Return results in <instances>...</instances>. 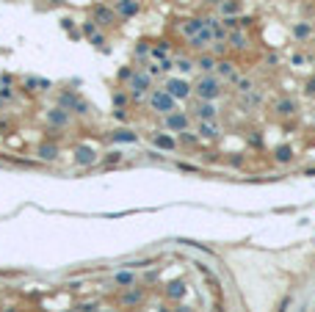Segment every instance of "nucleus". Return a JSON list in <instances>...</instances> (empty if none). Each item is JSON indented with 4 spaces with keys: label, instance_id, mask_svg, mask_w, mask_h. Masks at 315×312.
Returning a JSON list of instances; mask_svg holds the SVG:
<instances>
[{
    "label": "nucleus",
    "instance_id": "obj_1",
    "mask_svg": "<svg viewBox=\"0 0 315 312\" xmlns=\"http://www.w3.org/2000/svg\"><path fill=\"white\" fill-rule=\"evenodd\" d=\"M194 97L196 99H207V102H219L224 97V80L219 78L216 72L199 75L194 80Z\"/></svg>",
    "mask_w": 315,
    "mask_h": 312
},
{
    "label": "nucleus",
    "instance_id": "obj_2",
    "mask_svg": "<svg viewBox=\"0 0 315 312\" xmlns=\"http://www.w3.org/2000/svg\"><path fill=\"white\" fill-rule=\"evenodd\" d=\"M125 89L130 91V105H138V102H147V94L155 89V80L149 78V72L144 67H138Z\"/></svg>",
    "mask_w": 315,
    "mask_h": 312
},
{
    "label": "nucleus",
    "instance_id": "obj_3",
    "mask_svg": "<svg viewBox=\"0 0 315 312\" xmlns=\"http://www.w3.org/2000/svg\"><path fill=\"white\" fill-rule=\"evenodd\" d=\"M147 105H149V111L152 114H158V116H166V114H174V111L180 108V102L172 97L163 86H155L152 91L147 94Z\"/></svg>",
    "mask_w": 315,
    "mask_h": 312
},
{
    "label": "nucleus",
    "instance_id": "obj_4",
    "mask_svg": "<svg viewBox=\"0 0 315 312\" xmlns=\"http://www.w3.org/2000/svg\"><path fill=\"white\" fill-rule=\"evenodd\" d=\"M56 105H61V108L69 111L72 116H89V114H91V105L86 102V99L80 97L75 89H61V91H58Z\"/></svg>",
    "mask_w": 315,
    "mask_h": 312
},
{
    "label": "nucleus",
    "instance_id": "obj_5",
    "mask_svg": "<svg viewBox=\"0 0 315 312\" xmlns=\"http://www.w3.org/2000/svg\"><path fill=\"white\" fill-rule=\"evenodd\" d=\"M163 89L172 94L177 102H188V99L194 97V83H191L188 78H183V75H169V78L163 80Z\"/></svg>",
    "mask_w": 315,
    "mask_h": 312
},
{
    "label": "nucleus",
    "instance_id": "obj_6",
    "mask_svg": "<svg viewBox=\"0 0 315 312\" xmlns=\"http://www.w3.org/2000/svg\"><path fill=\"white\" fill-rule=\"evenodd\" d=\"M89 17L102 28V31H111V28L119 25V14L114 11V3H94L89 11Z\"/></svg>",
    "mask_w": 315,
    "mask_h": 312
},
{
    "label": "nucleus",
    "instance_id": "obj_7",
    "mask_svg": "<svg viewBox=\"0 0 315 312\" xmlns=\"http://www.w3.org/2000/svg\"><path fill=\"white\" fill-rule=\"evenodd\" d=\"M72 163L78 169H91V166L100 163V152L91 144H75L72 146Z\"/></svg>",
    "mask_w": 315,
    "mask_h": 312
},
{
    "label": "nucleus",
    "instance_id": "obj_8",
    "mask_svg": "<svg viewBox=\"0 0 315 312\" xmlns=\"http://www.w3.org/2000/svg\"><path fill=\"white\" fill-rule=\"evenodd\" d=\"M188 114H191V119H196V122H216V119H219V105H216V102H207V99L191 97Z\"/></svg>",
    "mask_w": 315,
    "mask_h": 312
},
{
    "label": "nucleus",
    "instance_id": "obj_9",
    "mask_svg": "<svg viewBox=\"0 0 315 312\" xmlns=\"http://www.w3.org/2000/svg\"><path fill=\"white\" fill-rule=\"evenodd\" d=\"M147 301V287H127V290H119V296H116V304H119L122 309H138L141 304Z\"/></svg>",
    "mask_w": 315,
    "mask_h": 312
},
{
    "label": "nucleus",
    "instance_id": "obj_10",
    "mask_svg": "<svg viewBox=\"0 0 315 312\" xmlns=\"http://www.w3.org/2000/svg\"><path fill=\"white\" fill-rule=\"evenodd\" d=\"M161 125H163V130L166 133H183V130H191V114L188 111H174V114H166V116H161Z\"/></svg>",
    "mask_w": 315,
    "mask_h": 312
},
{
    "label": "nucleus",
    "instance_id": "obj_11",
    "mask_svg": "<svg viewBox=\"0 0 315 312\" xmlns=\"http://www.w3.org/2000/svg\"><path fill=\"white\" fill-rule=\"evenodd\" d=\"M33 155H36V161H42V163H58L61 146H58L56 141H50V138H42L36 146H33Z\"/></svg>",
    "mask_w": 315,
    "mask_h": 312
},
{
    "label": "nucleus",
    "instance_id": "obj_12",
    "mask_svg": "<svg viewBox=\"0 0 315 312\" xmlns=\"http://www.w3.org/2000/svg\"><path fill=\"white\" fill-rule=\"evenodd\" d=\"M44 119H47V127H56V130H67V127L72 125V114L64 111L61 105H50V108L44 111Z\"/></svg>",
    "mask_w": 315,
    "mask_h": 312
},
{
    "label": "nucleus",
    "instance_id": "obj_13",
    "mask_svg": "<svg viewBox=\"0 0 315 312\" xmlns=\"http://www.w3.org/2000/svg\"><path fill=\"white\" fill-rule=\"evenodd\" d=\"M149 141H152V146L158 152H177L180 144H177V135L174 133H166V130H158L149 135Z\"/></svg>",
    "mask_w": 315,
    "mask_h": 312
},
{
    "label": "nucleus",
    "instance_id": "obj_14",
    "mask_svg": "<svg viewBox=\"0 0 315 312\" xmlns=\"http://www.w3.org/2000/svg\"><path fill=\"white\" fill-rule=\"evenodd\" d=\"M144 3L141 0H114V11L119 14V20H136L141 14Z\"/></svg>",
    "mask_w": 315,
    "mask_h": 312
},
{
    "label": "nucleus",
    "instance_id": "obj_15",
    "mask_svg": "<svg viewBox=\"0 0 315 312\" xmlns=\"http://www.w3.org/2000/svg\"><path fill=\"white\" fill-rule=\"evenodd\" d=\"M185 296H188V285H185V279H172V282H166V287H163V298H166V301L180 304Z\"/></svg>",
    "mask_w": 315,
    "mask_h": 312
},
{
    "label": "nucleus",
    "instance_id": "obj_16",
    "mask_svg": "<svg viewBox=\"0 0 315 312\" xmlns=\"http://www.w3.org/2000/svg\"><path fill=\"white\" fill-rule=\"evenodd\" d=\"M105 138L111 141V144H138V135L133 127H114V130H108V135Z\"/></svg>",
    "mask_w": 315,
    "mask_h": 312
},
{
    "label": "nucleus",
    "instance_id": "obj_17",
    "mask_svg": "<svg viewBox=\"0 0 315 312\" xmlns=\"http://www.w3.org/2000/svg\"><path fill=\"white\" fill-rule=\"evenodd\" d=\"M188 42V50H194V53H205L210 50V44H213V33H210V28L205 25L199 33H194L191 39H185Z\"/></svg>",
    "mask_w": 315,
    "mask_h": 312
},
{
    "label": "nucleus",
    "instance_id": "obj_18",
    "mask_svg": "<svg viewBox=\"0 0 315 312\" xmlns=\"http://www.w3.org/2000/svg\"><path fill=\"white\" fill-rule=\"evenodd\" d=\"M296 111H299V102L293 97H279L274 102V116L277 119H290V116H296Z\"/></svg>",
    "mask_w": 315,
    "mask_h": 312
},
{
    "label": "nucleus",
    "instance_id": "obj_19",
    "mask_svg": "<svg viewBox=\"0 0 315 312\" xmlns=\"http://www.w3.org/2000/svg\"><path fill=\"white\" fill-rule=\"evenodd\" d=\"M111 282H114L116 290H127V287L138 285V276H136V271H133V268H119L114 276H111Z\"/></svg>",
    "mask_w": 315,
    "mask_h": 312
},
{
    "label": "nucleus",
    "instance_id": "obj_20",
    "mask_svg": "<svg viewBox=\"0 0 315 312\" xmlns=\"http://www.w3.org/2000/svg\"><path fill=\"white\" fill-rule=\"evenodd\" d=\"M52 83L47 78H22L20 80V91L22 94H39V91H50Z\"/></svg>",
    "mask_w": 315,
    "mask_h": 312
},
{
    "label": "nucleus",
    "instance_id": "obj_21",
    "mask_svg": "<svg viewBox=\"0 0 315 312\" xmlns=\"http://www.w3.org/2000/svg\"><path fill=\"white\" fill-rule=\"evenodd\" d=\"M196 135H199L202 141H219L221 138L219 119H216V122H196Z\"/></svg>",
    "mask_w": 315,
    "mask_h": 312
},
{
    "label": "nucleus",
    "instance_id": "obj_22",
    "mask_svg": "<svg viewBox=\"0 0 315 312\" xmlns=\"http://www.w3.org/2000/svg\"><path fill=\"white\" fill-rule=\"evenodd\" d=\"M216 75L230 83V80L238 75V64L232 61V58H219V64H216Z\"/></svg>",
    "mask_w": 315,
    "mask_h": 312
},
{
    "label": "nucleus",
    "instance_id": "obj_23",
    "mask_svg": "<svg viewBox=\"0 0 315 312\" xmlns=\"http://www.w3.org/2000/svg\"><path fill=\"white\" fill-rule=\"evenodd\" d=\"M196 69H199L202 75H207V72H216V64H219V58L213 56L210 50H205V53H196Z\"/></svg>",
    "mask_w": 315,
    "mask_h": 312
},
{
    "label": "nucleus",
    "instance_id": "obj_24",
    "mask_svg": "<svg viewBox=\"0 0 315 312\" xmlns=\"http://www.w3.org/2000/svg\"><path fill=\"white\" fill-rule=\"evenodd\" d=\"M202 28H205V17H188V20L180 22V33H183L185 39H191L194 33H199Z\"/></svg>",
    "mask_w": 315,
    "mask_h": 312
},
{
    "label": "nucleus",
    "instance_id": "obj_25",
    "mask_svg": "<svg viewBox=\"0 0 315 312\" xmlns=\"http://www.w3.org/2000/svg\"><path fill=\"white\" fill-rule=\"evenodd\" d=\"M227 44H230V50H246L249 47V36H246V31H241V28H238V31H230L227 33Z\"/></svg>",
    "mask_w": 315,
    "mask_h": 312
},
{
    "label": "nucleus",
    "instance_id": "obj_26",
    "mask_svg": "<svg viewBox=\"0 0 315 312\" xmlns=\"http://www.w3.org/2000/svg\"><path fill=\"white\" fill-rule=\"evenodd\" d=\"M290 33H293V39H296V42H299V44H304L307 39L312 36V25H310V22H304V20H301V22H293V28H290Z\"/></svg>",
    "mask_w": 315,
    "mask_h": 312
},
{
    "label": "nucleus",
    "instance_id": "obj_27",
    "mask_svg": "<svg viewBox=\"0 0 315 312\" xmlns=\"http://www.w3.org/2000/svg\"><path fill=\"white\" fill-rule=\"evenodd\" d=\"M230 83L235 86V91L241 94V97H243V94H249V91H254V89H257V86H254V80H252V78H246V75H241V72H238L235 78L230 80Z\"/></svg>",
    "mask_w": 315,
    "mask_h": 312
},
{
    "label": "nucleus",
    "instance_id": "obj_28",
    "mask_svg": "<svg viewBox=\"0 0 315 312\" xmlns=\"http://www.w3.org/2000/svg\"><path fill=\"white\" fill-rule=\"evenodd\" d=\"M111 105H114V108H130V91L116 86V89L111 91Z\"/></svg>",
    "mask_w": 315,
    "mask_h": 312
},
{
    "label": "nucleus",
    "instance_id": "obj_29",
    "mask_svg": "<svg viewBox=\"0 0 315 312\" xmlns=\"http://www.w3.org/2000/svg\"><path fill=\"white\" fill-rule=\"evenodd\" d=\"M219 14L221 17H238V14H243V0H224V3L219 6Z\"/></svg>",
    "mask_w": 315,
    "mask_h": 312
},
{
    "label": "nucleus",
    "instance_id": "obj_30",
    "mask_svg": "<svg viewBox=\"0 0 315 312\" xmlns=\"http://www.w3.org/2000/svg\"><path fill=\"white\" fill-rule=\"evenodd\" d=\"M169 53H172V42L158 39V42H152V53H149V58H152V61H163V58H169Z\"/></svg>",
    "mask_w": 315,
    "mask_h": 312
},
{
    "label": "nucleus",
    "instance_id": "obj_31",
    "mask_svg": "<svg viewBox=\"0 0 315 312\" xmlns=\"http://www.w3.org/2000/svg\"><path fill=\"white\" fill-rule=\"evenodd\" d=\"M149 53H152V42H149V39H138L136 47H133V58L144 64L149 58Z\"/></svg>",
    "mask_w": 315,
    "mask_h": 312
},
{
    "label": "nucleus",
    "instance_id": "obj_32",
    "mask_svg": "<svg viewBox=\"0 0 315 312\" xmlns=\"http://www.w3.org/2000/svg\"><path fill=\"white\" fill-rule=\"evenodd\" d=\"M174 69H177V72L185 78V75H191L196 69V61L191 56H177V58H174Z\"/></svg>",
    "mask_w": 315,
    "mask_h": 312
},
{
    "label": "nucleus",
    "instance_id": "obj_33",
    "mask_svg": "<svg viewBox=\"0 0 315 312\" xmlns=\"http://www.w3.org/2000/svg\"><path fill=\"white\" fill-rule=\"evenodd\" d=\"M122 161H125V152H122V149H108L105 155H100V166H105V169L119 166Z\"/></svg>",
    "mask_w": 315,
    "mask_h": 312
},
{
    "label": "nucleus",
    "instance_id": "obj_34",
    "mask_svg": "<svg viewBox=\"0 0 315 312\" xmlns=\"http://www.w3.org/2000/svg\"><path fill=\"white\" fill-rule=\"evenodd\" d=\"M274 161L282 163V166H288V163L293 161V146H290V144H279V146H274Z\"/></svg>",
    "mask_w": 315,
    "mask_h": 312
},
{
    "label": "nucleus",
    "instance_id": "obj_35",
    "mask_svg": "<svg viewBox=\"0 0 315 312\" xmlns=\"http://www.w3.org/2000/svg\"><path fill=\"white\" fill-rule=\"evenodd\" d=\"M199 135L196 133H191V130H183V133H177V144L180 146H185V149H194V146H199Z\"/></svg>",
    "mask_w": 315,
    "mask_h": 312
},
{
    "label": "nucleus",
    "instance_id": "obj_36",
    "mask_svg": "<svg viewBox=\"0 0 315 312\" xmlns=\"http://www.w3.org/2000/svg\"><path fill=\"white\" fill-rule=\"evenodd\" d=\"M97 31H102V28L97 25V22L91 20V17H89V20H83V22H80V39H86V42H89V39L94 36Z\"/></svg>",
    "mask_w": 315,
    "mask_h": 312
},
{
    "label": "nucleus",
    "instance_id": "obj_37",
    "mask_svg": "<svg viewBox=\"0 0 315 312\" xmlns=\"http://www.w3.org/2000/svg\"><path fill=\"white\" fill-rule=\"evenodd\" d=\"M138 67H133V64H125V67H119V72H116V83L119 86H127L130 83V78L136 75Z\"/></svg>",
    "mask_w": 315,
    "mask_h": 312
},
{
    "label": "nucleus",
    "instance_id": "obj_38",
    "mask_svg": "<svg viewBox=\"0 0 315 312\" xmlns=\"http://www.w3.org/2000/svg\"><path fill=\"white\" fill-rule=\"evenodd\" d=\"M14 99H17V89H14V86H0V108L11 105Z\"/></svg>",
    "mask_w": 315,
    "mask_h": 312
},
{
    "label": "nucleus",
    "instance_id": "obj_39",
    "mask_svg": "<svg viewBox=\"0 0 315 312\" xmlns=\"http://www.w3.org/2000/svg\"><path fill=\"white\" fill-rule=\"evenodd\" d=\"M61 28H64V33H67L69 39H80V28L75 25L72 17H64V20H61Z\"/></svg>",
    "mask_w": 315,
    "mask_h": 312
},
{
    "label": "nucleus",
    "instance_id": "obj_40",
    "mask_svg": "<svg viewBox=\"0 0 315 312\" xmlns=\"http://www.w3.org/2000/svg\"><path fill=\"white\" fill-rule=\"evenodd\" d=\"M75 309H78V312H100L102 304L97 301V298H89V301H78V304H75Z\"/></svg>",
    "mask_w": 315,
    "mask_h": 312
},
{
    "label": "nucleus",
    "instance_id": "obj_41",
    "mask_svg": "<svg viewBox=\"0 0 315 312\" xmlns=\"http://www.w3.org/2000/svg\"><path fill=\"white\" fill-rule=\"evenodd\" d=\"M89 44L94 47V50H108V36H105V31H97L94 36L89 39Z\"/></svg>",
    "mask_w": 315,
    "mask_h": 312
},
{
    "label": "nucleus",
    "instance_id": "obj_42",
    "mask_svg": "<svg viewBox=\"0 0 315 312\" xmlns=\"http://www.w3.org/2000/svg\"><path fill=\"white\" fill-rule=\"evenodd\" d=\"M11 133H14V122L6 119V116H0V138H9Z\"/></svg>",
    "mask_w": 315,
    "mask_h": 312
},
{
    "label": "nucleus",
    "instance_id": "obj_43",
    "mask_svg": "<svg viewBox=\"0 0 315 312\" xmlns=\"http://www.w3.org/2000/svg\"><path fill=\"white\" fill-rule=\"evenodd\" d=\"M227 50H230V44H227V42H213V44H210V53H213L216 58H227Z\"/></svg>",
    "mask_w": 315,
    "mask_h": 312
},
{
    "label": "nucleus",
    "instance_id": "obj_44",
    "mask_svg": "<svg viewBox=\"0 0 315 312\" xmlns=\"http://www.w3.org/2000/svg\"><path fill=\"white\" fill-rule=\"evenodd\" d=\"M111 116H114L116 122H122V125H125V122L130 119V111H127V108H114V111H111Z\"/></svg>",
    "mask_w": 315,
    "mask_h": 312
},
{
    "label": "nucleus",
    "instance_id": "obj_45",
    "mask_svg": "<svg viewBox=\"0 0 315 312\" xmlns=\"http://www.w3.org/2000/svg\"><path fill=\"white\" fill-rule=\"evenodd\" d=\"M304 97L315 99V75H310V78L304 80Z\"/></svg>",
    "mask_w": 315,
    "mask_h": 312
},
{
    "label": "nucleus",
    "instance_id": "obj_46",
    "mask_svg": "<svg viewBox=\"0 0 315 312\" xmlns=\"http://www.w3.org/2000/svg\"><path fill=\"white\" fill-rule=\"evenodd\" d=\"M158 64H161V72H163V75H172V72H174V58H172V56L163 58V61H158Z\"/></svg>",
    "mask_w": 315,
    "mask_h": 312
},
{
    "label": "nucleus",
    "instance_id": "obj_47",
    "mask_svg": "<svg viewBox=\"0 0 315 312\" xmlns=\"http://www.w3.org/2000/svg\"><path fill=\"white\" fill-rule=\"evenodd\" d=\"M254 22V17H249V14H238V28H241V31H246L249 25H252Z\"/></svg>",
    "mask_w": 315,
    "mask_h": 312
},
{
    "label": "nucleus",
    "instance_id": "obj_48",
    "mask_svg": "<svg viewBox=\"0 0 315 312\" xmlns=\"http://www.w3.org/2000/svg\"><path fill=\"white\" fill-rule=\"evenodd\" d=\"M17 83V78H14V75H0V86H14Z\"/></svg>",
    "mask_w": 315,
    "mask_h": 312
},
{
    "label": "nucleus",
    "instance_id": "obj_49",
    "mask_svg": "<svg viewBox=\"0 0 315 312\" xmlns=\"http://www.w3.org/2000/svg\"><path fill=\"white\" fill-rule=\"evenodd\" d=\"M177 169H180V172H188V174H196V172H199V169L191 166V163H177Z\"/></svg>",
    "mask_w": 315,
    "mask_h": 312
},
{
    "label": "nucleus",
    "instance_id": "obj_50",
    "mask_svg": "<svg viewBox=\"0 0 315 312\" xmlns=\"http://www.w3.org/2000/svg\"><path fill=\"white\" fill-rule=\"evenodd\" d=\"M304 61H307V58L301 56V53H296V56H293V67H301V64H304Z\"/></svg>",
    "mask_w": 315,
    "mask_h": 312
},
{
    "label": "nucleus",
    "instance_id": "obj_51",
    "mask_svg": "<svg viewBox=\"0 0 315 312\" xmlns=\"http://www.w3.org/2000/svg\"><path fill=\"white\" fill-rule=\"evenodd\" d=\"M304 177H315V166H310V169H304Z\"/></svg>",
    "mask_w": 315,
    "mask_h": 312
},
{
    "label": "nucleus",
    "instance_id": "obj_52",
    "mask_svg": "<svg viewBox=\"0 0 315 312\" xmlns=\"http://www.w3.org/2000/svg\"><path fill=\"white\" fill-rule=\"evenodd\" d=\"M205 3H207V6H216V9H219V6L224 3V0H205Z\"/></svg>",
    "mask_w": 315,
    "mask_h": 312
},
{
    "label": "nucleus",
    "instance_id": "obj_53",
    "mask_svg": "<svg viewBox=\"0 0 315 312\" xmlns=\"http://www.w3.org/2000/svg\"><path fill=\"white\" fill-rule=\"evenodd\" d=\"M174 312H191L188 307H183V304H177V309H174Z\"/></svg>",
    "mask_w": 315,
    "mask_h": 312
},
{
    "label": "nucleus",
    "instance_id": "obj_54",
    "mask_svg": "<svg viewBox=\"0 0 315 312\" xmlns=\"http://www.w3.org/2000/svg\"><path fill=\"white\" fill-rule=\"evenodd\" d=\"M158 312H174V309H169V307H163V304H161V307H158Z\"/></svg>",
    "mask_w": 315,
    "mask_h": 312
},
{
    "label": "nucleus",
    "instance_id": "obj_55",
    "mask_svg": "<svg viewBox=\"0 0 315 312\" xmlns=\"http://www.w3.org/2000/svg\"><path fill=\"white\" fill-rule=\"evenodd\" d=\"M3 312H17V309H14V307H6V309H3Z\"/></svg>",
    "mask_w": 315,
    "mask_h": 312
},
{
    "label": "nucleus",
    "instance_id": "obj_56",
    "mask_svg": "<svg viewBox=\"0 0 315 312\" xmlns=\"http://www.w3.org/2000/svg\"><path fill=\"white\" fill-rule=\"evenodd\" d=\"M58 312H78V309H75V307H72V309H58Z\"/></svg>",
    "mask_w": 315,
    "mask_h": 312
},
{
    "label": "nucleus",
    "instance_id": "obj_57",
    "mask_svg": "<svg viewBox=\"0 0 315 312\" xmlns=\"http://www.w3.org/2000/svg\"><path fill=\"white\" fill-rule=\"evenodd\" d=\"M100 312H116V309H100Z\"/></svg>",
    "mask_w": 315,
    "mask_h": 312
},
{
    "label": "nucleus",
    "instance_id": "obj_58",
    "mask_svg": "<svg viewBox=\"0 0 315 312\" xmlns=\"http://www.w3.org/2000/svg\"><path fill=\"white\" fill-rule=\"evenodd\" d=\"M0 290H3V279H0Z\"/></svg>",
    "mask_w": 315,
    "mask_h": 312
},
{
    "label": "nucleus",
    "instance_id": "obj_59",
    "mask_svg": "<svg viewBox=\"0 0 315 312\" xmlns=\"http://www.w3.org/2000/svg\"><path fill=\"white\" fill-rule=\"evenodd\" d=\"M130 312H138V309H130Z\"/></svg>",
    "mask_w": 315,
    "mask_h": 312
},
{
    "label": "nucleus",
    "instance_id": "obj_60",
    "mask_svg": "<svg viewBox=\"0 0 315 312\" xmlns=\"http://www.w3.org/2000/svg\"><path fill=\"white\" fill-rule=\"evenodd\" d=\"M0 166H3V161H0Z\"/></svg>",
    "mask_w": 315,
    "mask_h": 312
}]
</instances>
